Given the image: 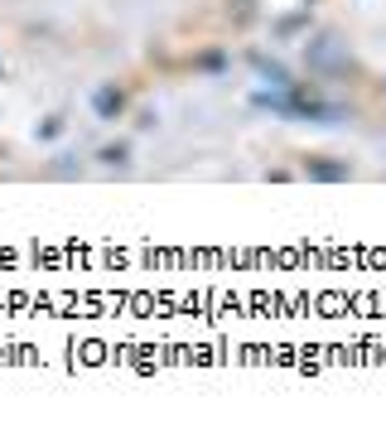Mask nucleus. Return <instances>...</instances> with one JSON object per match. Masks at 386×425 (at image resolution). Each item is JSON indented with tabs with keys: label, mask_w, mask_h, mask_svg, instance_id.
<instances>
[{
	"label": "nucleus",
	"mask_w": 386,
	"mask_h": 425,
	"mask_svg": "<svg viewBox=\"0 0 386 425\" xmlns=\"http://www.w3.org/2000/svg\"><path fill=\"white\" fill-rule=\"evenodd\" d=\"M251 63H256V73H261V78L276 88V92H285V88H299V83H294V73H290L285 63H276V58H266V53H251Z\"/></svg>",
	"instance_id": "f257e3e1"
},
{
	"label": "nucleus",
	"mask_w": 386,
	"mask_h": 425,
	"mask_svg": "<svg viewBox=\"0 0 386 425\" xmlns=\"http://www.w3.org/2000/svg\"><path fill=\"white\" fill-rule=\"evenodd\" d=\"M92 106H96V116H101V121H116V116L126 111V92H121L116 83H106V88L92 97Z\"/></svg>",
	"instance_id": "f03ea898"
},
{
	"label": "nucleus",
	"mask_w": 386,
	"mask_h": 425,
	"mask_svg": "<svg viewBox=\"0 0 386 425\" xmlns=\"http://www.w3.org/2000/svg\"><path fill=\"white\" fill-rule=\"evenodd\" d=\"M304 174H309V179L333 184V179H348L353 169H348V165H333V160H324V155H314V160H304Z\"/></svg>",
	"instance_id": "7ed1b4c3"
},
{
	"label": "nucleus",
	"mask_w": 386,
	"mask_h": 425,
	"mask_svg": "<svg viewBox=\"0 0 386 425\" xmlns=\"http://www.w3.org/2000/svg\"><path fill=\"white\" fill-rule=\"evenodd\" d=\"M222 63H227V58H222V53H203V58H198V68H208V73H217V68H222Z\"/></svg>",
	"instance_id": "20e7f679"
},
{
	"label": "nucleus",
	"mask_w": 386,
	"mask_h": 425,
	"mask_svg": "<svg viewBox=\"0 0 386 425\" xmlns=\"http://www.w3.org/2000/svg\"><path fill=\"white\" fill-rule=\"evenodd\" d=\"M101 160H106V165H121V160H126V145H106Z\"/></svg>",
	"instance_id": "39448f33"
},
{
	"label": "nucleus",
	"mask_w": 386,
	"mask_h": 425,
	"mask_svg": "<svg viewBox=\"0 0 386 425\" xmlns=\"http://www.w3.org/2000/svg\"><path fill=\"white\" fill-rule=\"evenodd\" d=\"M304 5H309V0H304Z\"/></svg>",
	"instance_id": "423d86ee"
}]
</instances>
